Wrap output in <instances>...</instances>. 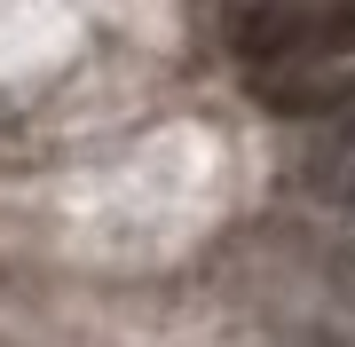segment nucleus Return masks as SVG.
Segmentation results:
<instances>
[{"label":"nucleus","mask_w":355,"mask_h":347,"mask_svg":"<svg viewBox=\"0 0 355 347\" xmlns=\"http://www.w3.org/2000/svg\"><path fill=\"white\" fill-rule=\"evenodd\" d=\"M229 48L245 71L277 64H347L355 55V0H261L229 24Z\"/></svg>","instance_id":"1"},{"label":"nucleus","mask_w":355,"mask_h":347,"mask_svg":"<svg viewBox=\"0 0 355 347\" xmlns=\"http://www.w3.org/2000/svg\"><path fill=\"white\" fill-rule=\"evenodd\" d=\"M253 95L277 118H340V127H355V55L347 64H277V71H253Z\"/></svg>","instance_id":"2"},{"label":"nucleus","mask_w":355,"mask_h":347,"mask_svg":"<svg viewBox=\"0 0 355 347\" xmlns=\"http://www.w3.org/2000/svg\"><path fill=\"white\" fill-rule=\"evenodd\" d=\"M292 181H300L308 197H331V206H355V127H340L331 142H316V150H300V166H292Z\"/></svg>","instance_id":"3"},{"label":"nucleus","mask_w":355,"mask_h":347,"mask_svg":"<svg viewBox=\"0 0 355 347\" xmlns=\"http://www.w3.org/2000/svg\"><path fill=\"white\" fill-rule=\"evenodd\" d=\"M340 284L355 292V237H347V253H340Z\"/></svg>","instance_id":"4"}]
</instances>
